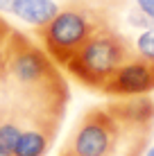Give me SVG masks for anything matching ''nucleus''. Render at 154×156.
Instances as JSON below:
<instances>
[{
  "label": "nucleus",
  "mask_w": 154,
  "mask_h": 156,
  "mask_svg": "<svg viewBox=\"0 0 154 156\" xmlns=\"http://www.w3.org/2000/svg\"><path fill=\"white\" fill-rule=\"evenodd\" d=\"M154 120V102L125 98L82 115L66 149L75 156H141Z\"/></svg>",
  "instance_id": "f257e3e1"
},
{
  "label": "nucleus",
  "mask_w": 154,
  "mask_h": 156,
  "mask_svg": "<svg viewBox=\"0 0 154 156\" xmlns=\"http://www.w3.org/2000/svg\"><path fill=\"white\" fill-rule=\"evenodd\" d=\"M0 86L16 95L12 106L25 113H63L68 95L57 63L14 30L0 45Z\"/></svg>",
  "instance_id": "f03ea898"
},
{
  "label": "nucleus",
  "mask_w": 154,
  "mask_h": 156,
  "mask_svg": "<svg viewBox=\"0 0 154 156\" xmlns=\"http://www.w3.org/2000/svg\"><path fill=\"white\" fill-rule=\"evenodd\" d=\"M134 55L136 52L131 43L111 25H104L79 48L75 57L63 68L79 84L88 86L93 90H102L104 84L116 75V70L123 63H127Z\"/></svg>",
  "instance_id": "7ed1b4c3"
},
{
  "label": "nucleus",
  "mask_w": 154,
  "mask_h": 156,
  "mask_svg": "<svg viewBox=\"0 0 154 156\" xmlns=\"http://www.w3.org/2000/svg\"><path fill=\"white\" fill-rule=\"evenodd\" d=\"M109 25L107 16H102L95 9L88 7H63L59 14L39 30V39L48 57L57 63V66H66L75 52L84 45L100 27Z\"/></svg>",
  "instance_id": "20e7f679"
},
{
  "label": "nucleus",
  "mask_w": 154,
  "mask_h": 156,
  "mask_svg": "<svg viewBox=\"0 0 154 156\" xmlns=\"http://www.w3.org/2000/svg\"><path fill=\"white\" fill-rule=\"evenodd\" d=\"M152 90H154V61L134 55L116 70V75L104 84L100 93L125 100V98H143Z\"/></svg>",
  "instance_id": "39448f33"
},
{
  "label": "nucleus",
  "mask_w": 154,
  "mask_h": 156,
  "mask_svg": "<svg viewBox=\"0 0 154 156\" xmlns=\"http://www.w3.org/2000/svg\"><path fill=\"white\" fill-rule=\"evenodd\" d=\"M61 113H41L23 127L12 156H45L52 147Z\"/></svg>",
  "instance_id": "423d86ee"
},
{
  "label": "nucleus",
  "mask_w": 154,
  "mask_h": 156,
  "mask_svg": "<svg viewBox=\"0 0 154 156\" xmlns=\"http://www.w3.org/2000/svg\"><path fill=\"white\" fill-rule=\"evenodd\" d=\"M9 14L23 20V23L41 30L59 14V5L52 2V0H14Z\"/></svg>",
  "instance_id": "0eeeda50"
},
{
  "label": "nucleus",
  "mask_w": 154,
  "mask_h": 156,
  "mask_svg": "<svg viewBox=\"0 0 154 156\" xmlns=\"http://www.w3.org/2000/svg\"><path fill=\"white\" fill-rule=\"evenodd\" d=\"M134 50L138 57H145V59H152L154 61V27L150 30H143L134 41Z\"/></svg>",
  "instance_id": "6e6552de"
},
{
  "label": "nucleus",
  "mask_w": 154,
  "mask_h": 156,
  "mask_svg": "<svg viewBox=\"0 0 154 156\" xmlns=\"http://www.w3.org/2000/svg\"><path fill=\"white\" fill-rule=\"evenodd\" d=\"M129 25H131V27H138V30L143 32V30L154 27V20H152L145 12H141L138 7H134V9L129 12Z\"/></svg>",
  "instance_id": "1a4fd4ad"
},
{
  "label": "nucleus",
  "mask_w": 154,
  "mask_h": 156,
  "mask_svg": "<svg viewBox=\"0 0 154 156\" xmlns=\"http://www.w3.org/2000/svg\"><path fill=\"white\" fill-rule=\"evenodd\" d=\"M136 7H138L141 12H145L154 20V0H136Z\"/></svg>",
  "instance_id": "9d476101"
},
{
  "label": "nucleus",
  "mask_w": 154,
  "mask_h": 156,
  "mask_svg": "<svg viewBox=\"0 0 154 156\" xmlns=\"http://www.w3.org/2000/svg\"><path fill=\"white\" fill-rule=\"evenodd\" d=\"M12 2H14V0H0V12L9 14V12H12Z\"/></svg>",
  "instance_id": "9b49d317"
},
{
  "label": "nucleus",
  "mask_w": 154,
  "mask_h": 156,
  "mask_svg": "<svg viewBox=\"0 0 154 156\" xmlns=\"http://www.w3.org/2000/svg\"><path fill=\"white\" fill-rule=\"evenodd\" d=\"M59 156H75V154H73V152H68V149H66V147H63V149H61V154H59Z\"/></svg>",
  "instance_id": "f8f14e48"
},
{
  "label": "nucleus",
  "mask_w": 154,
  "mask_h": 156,
  "mask_svg": "<svg viewBox=\"0 0 154 156\" xmlns=\"http://www.w3.org/2000/svg\"><path fill=\"white\" fill-rule=\"evenodd\" d=\"M145 156H154V147H150V149H147V152H145Z\"/></svg>",
  "instance_id": "ddd939ff"
}]
</instances>
